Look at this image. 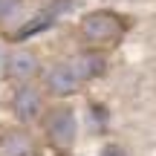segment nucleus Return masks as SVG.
I'll use <instances>...</instances> for the list:
<instances>
[{"label": "nucleus", "mask_w": 156, "mask_h": 156, "mask_svg": "<svg viewBox=\"0 0 156 156\" xmlns=\"http://www.w3.org/2000/svg\"><path fill=\"white\" fill-rule=\"evenodd\" d=\"M6 73H9L12 81L26 84V81H32V78L41 73V61H38L35 52H15V55H9Z\"/></svg>", "instance_id": "nucleus-4"}, {"label": "nucleus", "mask_w": 156, "mask_h": 156, "mask_svg": "<svg viewBox=\"0 0 156 156\" xmlns=\"http://www.w3.org/2000/svg\"><path fill=\"white\" fill-rule=\"evenodd\" d=\"M23 0H0V26H9L12 20H17Z\"/></svg>", "instance_id": "nucleus-8"}, {"label": "nucleus", "mask_w": 156, "mask_h": 156, "mask_svg": "<svg viewBox=\"0 0 156 156\" xmlns=\"http://www.w3.org/2000/svg\"><path fill=\"white\" fill-rule=\"evenodd\" d=\"M78 84H81V75L75 73L73 64H55L46 73V87L55 95H73L78 90Z\"/></svg>", "instance_id": "nucleus-3"}, {"label": "nucleus", "mask_w": 156, "mask_h": 156, "mask_svg": "<svg viewBox=\"0 0 156 156\" xmlns=\"http://www.w3.org/2000/svg\"><path fill=\"white\" fill-rule=\"evenodd\" d=\"M101 156H124V151L119 145H107L104 151H101Z\"/></svg>", "instance_id": "nucleus-9"}, {"label": "nucleus", "mask_w": 156, "mask_h": 156, "mask_svg": "<svg viewBox=\"0 0 156 156\" xmlns=\"http://www.w3.org/2000/svg\"><path fill=\"white\" fill-rule=\"evenodd\" d=\"M0 156H38V145L26 130H12L0 142Z\"/></svg>", "instance_id": "nucleus-6"}, {"label": "nucleus", "mask_w": 156, "mask_h": 156, "mask_svg": "<svg viewBox=\"0 0 156 156\" xmlns=\"http://www.w3.org/2000/svg\"><path fill=\"white\" fill-rule=\"evenodd\" d=\"M41 107H44V101H41V93L32 87H20L15 93V98H12V110H15V116L20 119V122H32V119L41 116Z\"/></svg>", "instance_id": "nucleus-5"}, {"label": "nucleus", "mask_w": 156, "mask_h": 156, "mask_svg": "<svg viewBox=\"0 0 156 156\" xmlns=\"http://www.w3.org/2000/svg\"><path fill=\"white\" fill-rule=\"evenodd\" d=\"M75 113L67 110V107H58V110H52L49 116H46V136H49V142L55 147H61V151H67L69 145L75 142Z\"/></svg>", "instance_id": "nucleus-2"}, {"label": "nucleus", "mask_w": 156, "mask_h": 156, "mask_svg": "<svg viewBox=\"0 0 156 156\" xmlns=\"http://www.w3.org/2000/svg\"><path fill=\"white\" fill-rule=\"evenodd\" d=\"M81 32L90 44H113V41L122 38L124 23L113 12H93L81 20Z\"/></svg>", "instance_id": "nucleus-1"}, {"label": "nucleus", "mask_w": 156, "mask_h": 156, "mask_svg": "<svg viewBox=\"0 0 156 156\" xmlns=\"http://www.w3.org/2000/svg\"><path fill=\"white\" fill-rule=\"evenodd\" d=\"M73 67L81 75V81L84 78H95V75L104 73V58L95 55V52H84V55H78V61H73Z\"/></svg>", "instance_id": "nucleus-7"}]
</instances>
